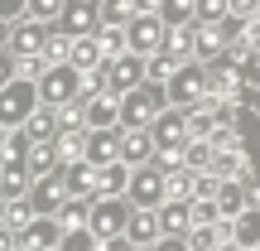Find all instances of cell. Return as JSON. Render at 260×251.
Here are the masks:
<instances>
[{
    "mask_svg": "<svg viewBox=\"0 0 260 251\" xmlns=\"http://www.w3.org/2000/svg\"><path fill=\"white\" fill-rule=\"evenodd\" d=\"M169 106V97H164V82H135V87H125L121 97H116V126L130 130V126H149L159 111Z\"/></svg>",
    "mask_w": 260,
    "mask_h": 251,
    "instance_id": "cell-1",
    "label": "cell"
},
{
    "mask_svg": "<svg viewBox=\"0 0 260 251\" xmlns=\"http://www.w3.org/2000/svg\"><path fill=\"white\" fill-rule=\"evenodd\" d=\"M125 198H130V208H159V203L169 198V174L154 164V159H145V164H130Z\"/></svg>",
    "mask_w": 260,
    "mask_h": 251,
    "instance_id": "cell-2",
    "label": "cell"
},
{
    "mask_svg": "<svg viewBox=\"0 0 260 251\" xmlns=\"http://www.w3.org/2000/svg\"><path fill=\"white\" fill-rule=\"evenodd\" d=\"M164 97H169V106H198L207 97V68L198 63V58H183V63L164 77Z\"/></svg>",
    "mask_w": 260,
    "mask_h": 251,
    "instance_id": "cell-3",
    "label": "cell"
},
{
    "mask_svg": "<svg viewBox=\"0 0 260 251\" xmlns=\"http://www.w3.org/2000/svg\"><path fill=\"white\" fill-rule=\"evenodd\" d=\"M39 106V87H34V77H24V73H15L5 87H0V126L5 130H15V126H24V116Z\"/></svg>",
    "mask_w": 260,
    "mask_h": 251,
    "instance_id": "cell-4",
    "label": "cell"
},
{
    "mask_svg": "<svg viewBox=\"0 0 260 251\" xmlns=\"http://www.w3.org/2000/svg\"><path fill=\"white\" fill-rule=\"evenodd\" d=\"M130 222V198L125 193H96L92 203H87V227H92V237H116L125 232Z\"/></svg>",
    "mask_w": 260,
    "mask_h": 251,
    "instance_id": "cell-5",
    "label": "cell"
},
{
    "mask_svg": "<svg viewBox=\"0 0 260 251\" xmlns=\"http://www.w3.org/2000/svg\"><path fill=\"white\" fill-rule=\"evenodd\" d=\"M77 68L73 63H44L39 68V77H34V87H39V102L44 106H63V102H73L77 97Z\"/></svg>",
    "mask_w": 260,
    "mask_h": 251,
    "instance_id": "cell-6",
    "label": "cell"
},
{
    "mask_svg": "<svg viewBox=\"0 0 260 251\" xmlns=\"http://www.w3.org/2000/svg\"><path fill=\"white\" fill-rule=\"evenodd\" d=\"M125 48H130V53H140V58L159 53V48H164V19H159L154 10L130 15L125 19Z\"/></svg>",
    "mask_w": 260,
    "mask_h": 251,
    "instance_id": "cell-7",
    "label": "cell"
},
{
    "mask_svg": "<svg viewBox=\"0 0 260 251\" xmlns=\"http://www.w3.org/2000/svg\"><path fill=\"white\" fill-rule=\"evenodd\" d=\"M96 68H102V77H106V87H111V92H125V87L145 82V58L130 53V48H121V53H106Z\"/></svg>",
    "mask_w": 260,
    "mask_h": 251,
    "instance_id": "cell-8",
    "label": "cell"
},
{
    "mask_svg": "<svg viewBox=\"0 0 260 251\" xmlns=\"http://www.w3.org/2000/svg\"><path fill=\"white\" fill-rule=\"evenodd\" d=\"M207 97H236L241 92V58H232V53H217V58H207Z\"/></svg>",
    "mask_w": 260,
    "mask_h": 251,
    "instance_id": "cell-9",
    "label": "cell"
},
{
    "mask_svg": "<svg viewBox=\"0 0 260 251\" xmlns=\"http://www.w3.org/2000/svg\"><path fill=\"white\" fill-rule=\"evenodd\" d=\"M58 237H63V222H58L53 213H34V217H29V222L15 232V242L29 246V251H53Z\"/></svg>",
    "mask_w": 260,
    "mask_h": 251,
    "instance_id": "cell-10",
    "label": "cell"
},
{
    "mask_svg": "<svg viewBox=\"0 0 260 251\" xmlns=\"http://www.w3.org/2000/svg\"><path fill=\"white\" fill-rule=\"evenodd\" d=\"M44 34H48V24L44 19H29V15H19L15 24H10V53L15 58H39L44 53Z\"/></svg>",
    "mask_w": 260,
    "mask_h": 251,
    "instance_id": "cell-11",
    "label": "cell"
},
{
    "mask_svg": "<svg viewBox=\"0 0 260 251\" xmlns=\"http://www.w3.org/2000/svg\"><path fill=\"white\" fill-rule=\"evenodd\" d=\"M222 237H232L241 251L260 246V198H251L236 217H226V222H222Z\"/></svg>",
    "mask_w": 260,
    "mask_h": 251,
    "instance_id": "cell-12",
    "label": "cell"
},
{
    "mask_svg": "<svg viewBox=\"0 0 260 251\" xmlns=\"http://www.w3.org/2000/svg\"><path fill=\"white\" fill-rule=\"evenodd\" d=\"M58 179H63L68 198H96V169L87 159H63L58 164Z\"/></svg>",
    "mask_w": 260,
    "mask_h": 251,
    "instance_id": "cell-13",
    "label": "cell"
},
{
    "mask_svg": "<svg viewBox=\"0 0 260 251\" xmlns=\"http://www.w3.org/2000/svg\"><path fill=\"white\" fill-rule=\"evenodd\" d=\"M116 145H121V126H92V130H87V145H82V159L92 169L96 164H111Z\"/></svg>",
    "mask_w": 260,
    "mask_h": 251,
    "instance_id": "cell-14",
    "label": "cell"
},
{
    "mask_svg": "<svg viewBox=\"0 0 260 251\" xmlns=\"http://www.w3.org/2000/svg\"><path fill=\"white\" fill-rule=\"evenodd\" d=\"M149 140H154V145H183V140H188V116H183V106H164V111L149 121Z\"/></svg>",
    "mask_w": 260,
    "mask_h": 251,
    "instance_id": "cell-15",
    "label": "cell"
},
{
    "mask_svg": "<svg viewBox=\"0 0 260 251\" xmlns=\"http://www.w3.org/2000/svg\"><path fill=\"white\" fill-rule=\"evenodd\" d=\"M255 198V188H246L241 179H217V193H212V203H217V222H226V217H236L246 203Z\"/></svg>",
    "mask_w": 260,
    "mask_h": 251,
    "instance_id": "cell-16",
    "label": "cell"
},
{
    "mask_svg": "<svg viewBox=\"0 0 260 251\" xmlns=\"http://www.w3.org/2000/svg\"><path fill=\"white\" fill-rule=\"evenodd\" d=\"M149 155H154L149 126H130V130H121V145H116V159H121V164H145Z\"/></svg>",
    "mask_w": 260,
    "mask_h": 251,
    "instance_id": "cell-17",
    "label": "cell"
},
{
    "mask_svg": "<svg viewBox=\"0 0 260 251\" xmlns=\"http://www.w3.org/2000/svg\"><path fill=\"white\" fill-rule=\"evenodd\" d=\"M116 97H121V92H111V87H102L96 97H77V102H82L87 130H92V126H116Z\"/></svg>",
    "mask_w": 260,
    "mask_h": 251,
    "instance_id": "cell-18",
    "label": "cell"
},
{
    "mask_svg": "<svg viewBox=\"0 0 260 251\" xmlns=\"http://www.w3.org/2000/svg\"><path fill=\"white\" fill-rule=\"evenodd\" d=\"M24 188H29L24 155H0V198H19Z\"/></svg>",
    "mask_w": 260,
    "mask_h": 251,
    "instance_id": "cell-19",
    "label": "cell"
},
{
    "mask_svg": "<svg viewBox=\"0 0 260 251\" xmlns=\"http://www.w3.org/2000/svg\"><path fill=\"white\" fill-rule=\"evenodd\" d=\"M58 24L68 29V34H96V5H82V0H63V15H58Z\"/></svg>",
    "mask_w": 260,
    "mask_h": 251,
    "instance_id": "cell-20",
    "label": "cell"
},
{
    "mask_svg": "<svg viewBox=\"0 0 260 251\" xmlns=\"http://www.w3.org/2000/svg\"><path fill=\"white\" fill-rule=\"evenodd\" d=\"M193 29H198V19H183V24H164V48H159V53H169L174 63L193 58Z\"/></svg>",
    "mask_w": 260,
    "mask_h": 251,
    "instance_id": "cell-21",
    "label": "cell"
},
{
    "mask_svg": "<svg viewBox=\"0 0 260 251\" xmlns=\"http://www.w3.org/2000/svg\"><path fill=\"white\" fill-rule=\"evenodd\" d=\"M154 222H159V232H188V227H193L188 198H164V203L154 208Z\"/></svg>",
    "mask_w": 260,
    "mask_h": 251,
    "instance_id": "cell-22",
    "label": "cell"
},
{
    "mask_svg": "<svg viewBox=\"0 0 260 251\" xmlns=\"http://www.w3.org/2000/svg\"><path fill=\"white\" fill-rule=\"evenodd\" d=\"M24 164H29V179H39V174H53L63 159H58V150H53V140H29V150H24Z\"/></svg>",
    "mask_w": 260,
    "mask_h": 251,
    "instance_id": "cell-23",
    "label": "cell"
},
{
    "mask_svg": "<svg viewBox=\"0 0 260 251\" xmlns=\"http://www.w3.org/2000/svg\"><path fill=\"white\" fill-rule=\"evenodd\" d=\"M125 237L130 246H149L159 237V222H154V208H130V222H125Z\"/></svg>",
    "mask_w": 260,
    "mask_h": 251,
    "instance_id": "cell-24",
    "label": "cell"
},
{
    "mask_svg": "<svg viewBox=\"0 0 260 251\" xmlns=\"http://www.w3.org/2000/svg\"><path fill=\"white\" fill-rule=\"evenodd\" d=\"M102 44H96V34H73V48H68V63L77 68V73H87V68L102 63Z\"/></svg>",
    "mask_w": 260,
    "mask_h": 251,
    "instance_id": "cell-25",
    "label": "cell"
},
{
    "mask_svg": "<svg viewBox=\"0 0 260 251\" xmlns=\"http://www.w3.org/2000/svg\"><path fill=\"white\" fill-rule=\"evenodd\" d=\"M19 130H24L29 140H53V135H58V111H53V106H44V102H39L34 111L24 116V126H19Z\"/></svg>",
    "mask_w": 260,
    "mask_h": 251,
    "instance_id": "cell-26",
    "label": "cell"
},
{
    "mask_svg": "<svg viewBox=\"0 0 260 251\" xmlns=\"http://www.w3.org/2000/svg\"><path fill=\"white\" fill-rule=\"evenodd\" d=\"M68 48H73V34L53 19L48 34H44V53H39V58H44V63H68Z\"/></svg>",
    "mask_w": 260,
    "mask_h": 251,
    "instance_id": "cell-27",
    "label": "cell"
},
{
    "mask_svg": "<svg viewBox=\"0 0 260 251\" xmlns=\"http://www.w3.org/2000/svg\"><path fill=\"white\" fill-rule=\"evenodd\" d=\"M222 29H217V24H198L193 29V58H198V63H207V58H217V53H222Z\"/></svg>",
    "mask_w": 260,
    "mask_h": 251,
    "instance_id": "cell-28",
    "label": "cell"
},
{
    "mask_svg": "<svg viewBox=\"0 0 260 251\" xmlns=\"http://www.w3.org/2000/svg\"><path fill=\"white\" fill-rule=\"evenodd\" d=\"M82 145H87V126H58L53 135L58 159H82Z\"/></svg>",
    "mask_w": 260,
    "mask_h": 251,
    "instance_id": "cell-29",
    "label": "cell"
},
{
    "mask_svg": "<svg viewBox=\"0 0 260 251\" xmlns=\"http://www.w3.org/2000/svg\"><path fill=\"white\" fill-rule=\"evenodd\" d=\"M125 179H130V164H121V159L96 164V193H125Z\"/></svg>",
    "mask_w": 260,
    "mask_h": 251,
    "instance_id": "cell-30",
    "label": "cell"
},
{
    "mask_svg": "<svg viewBox=\"0 0 260 251\" xmlns=\"http://www.w3.org/2000/svg\"><path fill=\"white\" fill-rule=\"evenodd\" d=\"M130 15H140L135 0H96V19H102V24H121L125 29Z\"/></svg>",
    "mask_w": 260,
    "mask_h": 251,
    "instance_id": "cell-31",
    "label": "cell"
},
{
    "mask_svg": "<svg viewBox=\"0 0 260 251\" xmlns=\"http://www.w3.org/2000/svg\"><path fill=\"white\" fill-rule=\"evenodd\" d=\"M96 246V237H92V227H63V237H58V246L53 251H92Z\"/></svg>",
    "mask_w": 260,
    "mask_h": 251,
    "instance_id": "cell-32",
    "label": "cell"
},
{
    "mask_svg": "<svg viewBox=\"0 0 260 251\" xmlns=\"http://www.w3.org/2000/svg\"><path fill=\"white\" fill-rule=\"evenodd\" d=\"M29 217H34V208H29V198H24V193H19V198H5V213H0V222H5L10 232H19Z\"/></svg>",
    "mask_w": 260,
    "mask_h": 251,
    "instance_id": "cell-33",
    "label": "cell"
},
{
    "mask_svg": "<svg viewBox=\"0 0 260 251\" xmlns=\"http://www.w3.org/2000/svg\"><path fill=\"white\" fill-rule=\"evenodd\" d=\"M87 203H92V198H63V203L53 208V217H58L63 227H82V222H87Z\"/></svg>",
    "mask_w": 260,
    "mask_h": 251,
    "instance_id": "cell-34",
    "label": "cell"
},
{
    "mask_svg": "<svg viewBox=\"0 0 260 251\" xmlns=\"http://www.w3.org/2000/svg\"><path fill=\"white\" fill-rule=\"evenodd\" d=\"M154 15L164 19V24H183V19H193V0H159Z\"/></svg>",
    "mask_w": 260,
    "mask_h": 251,
    "instance_id": "cell-35",
    "label": "cell"
},
{
    "mask_svg": "<svg viewBox=\"0 0 260 251\" xmlns=\"http://www.w3.org/2000/svg\"><path fill=\"white\" fill-rule=\"evenodd\" d=\"M24 15H29V19H44V24H53V19L63 15V0H24Z\"/></svg>",
    "mask_w": 260,
    "mask_h": 251,
    "instance_id": "cell-36",
    "label": "cell"
},
{
    "mask_svg": "<svg viewBox=\"0 0 260 251\" xmlns=\"http://www.w3.org/2000/svg\"><path fill=\"white\" fill-rule=\"evenodd\" d=\"M207 159H212V145L207 140H183V164L188 169H207Z\"/></svg>",
    "mask_w": 260,
    "mask_h": 251,
    "instance_id": "cell-37",
    "label": "cell"
},
{
    "mask_svg": "<svg viewBox=\"0 0 260 251\" xmlns=\"http://www.w3.org/2000/svg\"><path fill=\"white\" fill-rule=\"evenodd\" d=\"M226 15V0H193V19L198 24H217Z\"/></svg>",
    "mask_w": 260,
    "mask_h": 251,
    "instance_id": "cell-38",
    "label": "cell"
},
{
    "mask_svg": "<svg viewBox=\"0 0 260 251\" xmlns=\"http://www.w3.org/2000/svg\"><path fill=\"white\" fill-rule=\"evenodd\" d=\"M241 82L246 87H260V48H251V53L241 58Z\"/></svg>",
    "mask_w": 260,
    "mask_h": 251,
    "instance_id": "cell-39",
    "label": "cell"
},
{
    "mask_svg": "<svg viewBox=\"0 0 260 251\" xmlns=\"http://www.w3.org/2000/svg\"><path fill=\"white\" fill-rule=\"evenodd\" d=\"M149 251H188V242H183V232H159L149 242Z\"/></svg>",
    "mask_w": 260,
    "mask_h": 251,
    "instance_id": "cell-40",
    "label": "cell"
},
{
    "mask_svg": "<svg viewBox=\"0 0 260 251\" xmlns=\"http://www.w3.org/2000/svg\"><path fill=\"white\" fill-rule=\"evenodd\" d=\"M226 15H241V19H255V15H260V0H226Z\"/></svg>",
    "mask_w": 260,
    "mask_h": 251,
    "instance_id": "cell-41",
    "label": "cell"
},
{
    "mask_svg": "<svg viewBox=\"0 0 260 251\" xmlns=\"http://www.w3.org/2000/svg\"><path fill=\"white\" fill-rule=\"evenodd\" d=\"M92 251H130V237H125V232H116V237H96Z\"/></svg>",
    "mask_w": 260,
    "mask_h": 251,
    "instance_id": "cell-42",
    "label": "cell"
},
{
    "mask_svg": "<svg viewBox=\"0 0 260 251\" xmlns=\"http://www.w3.org/2000/svg\"><path fill=\"white\" fill-rule=\"evenodd\" d=\"M15 73H19V58L10 53V48H0V87H5V82H10Z\"/></svg>",
    "mask_w": 260,
    "mask_h": 251,
    "instance_id": "cell-43",
    "label": "cell"
},
{
    "mask_svg": "<svg viewBox=\"0 0 260 251\" xmlns=\"http://www.w3.org/2000/svg\"><path fill=\"white\" fill-rule=\"evenodd\" d=\"M0 15H5V19H19V15H24V0H0Z\"/></svg>",
    "mask_w": 260,
    "mask_h": 251,
    "instance_id": "cell-44",
    "label": "cell"
},
{
    "mask_svg": "<svg viewBox=\"0 0 260 251\" xmlns=\"http://www.w3.org/2000/svg\"><path fill=\"white\" fill-rule=\"evenodd\" d=\"M246 34H251V48H260V15L251 19V24H246Z\"/></svg>",
    "mask_w": 260,
    "mask_h": 251,
    "instance_id": "cell-45",
    "label": "cell"
},
{
    "mask_svg": "<svg viewBox=\"0 0 260 251\" xmlns=\"http://www.w3.org/2000/svg\"><path fill=\"white\" fill-rule=\"evenodd\" d=\"M10 24H15V19H5V15H0V48L10 44Z\"/></svg>",
    "mask_w": 260,
    "mask_h": 251,
    "instance_id": "cell-46",
    "label": "cell"
},
{
    "mask_svg": "<svg viewBox=\"0 0 260 251\" xmlns=\"http://www.w3.org/2000/svg\"><path fill=\"white\" fill-rule=\"evenodd\" d=\"M212 251H241V246H236V242H232V237H222V242H217Z\"/></svg>",
    "mask_w": 260,
    "mask_h": 251,
    "instance_id": "cell-47",
    "label": "cell"
},
{
    "mask_svg": "<svg viewBox=\"0 0 260 251\" xmlns=\"http://www.w3.org/2000/svg\"><path fill=\"white\" fill-rule=\"evenodd\" d=\"M5 135H10V130H5V126H0V150H5Z\"/></svg>",
    "mask_w": 260,
    "mask_h": 251,
    "instance_id": "cell-48",
    "label": "cell"
},
{
    "mask_svg": "<svg viewBox=\"0 0 260 251\" xmlns=\"http://www.w3.org/2000/svg\"><path fill=\"white\" fill-rule=\"evenodd\" d=\"M130 251H149V246H130Z\"/></svg>",
    "mask_w": 260,
    "mask_h": 251,
    "instance_id": "cell-49",
    "label": "cell"
},
{
    "mask_svg": "<svg viewBox=\"0 0 260 251\" xmlns=\"http://www.w3.org/2000/svg\"><path fill=\"white\" fill-rule=\"evenodd\" d=\"M0 213H5V198H0Z\"/></svg>",
    "mask_w": 260,
    "mask_h": 251,
    "instance_id": "cell-50",
    "label": "cell"
},
{
    "mask_svg": "<svg viewBox=\"0 0 260 251\" xmlns=\"http://www.w3.org/2000/svg\"><path fill=\"white\" fill-rule=\"evenodd\" d=\"M82 5H96V0H82Z\"/></svg>",
    "mask_w": 260,
    "mask_h": 251,
    "instance_id": "cell-51",
    "label": "cell"
},
{
    "mask_svg": "<svg viewBox=\"0 0 260 251\" xmlns=\"http://www.w3.org/2000/svg\"><path fill=\"white\" fill-rule=\"evenodd\" d=\"M251 251H260V246H251Z\"/></svg>",
    "mask_w": 260,
    "mask_h": 251,
    "instance_id": "cell-52",
    "label": "cell"
}]
</instances>
